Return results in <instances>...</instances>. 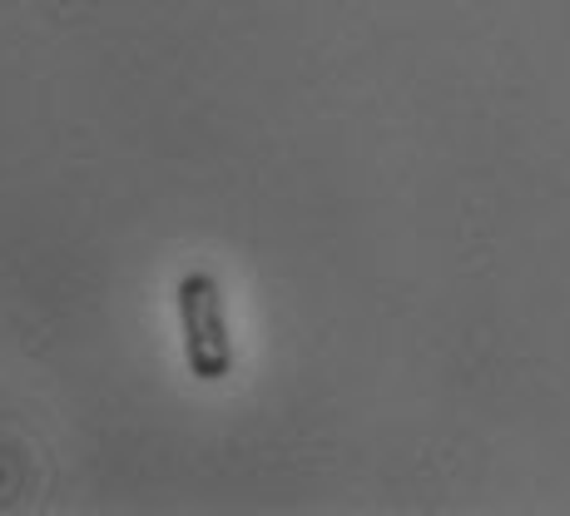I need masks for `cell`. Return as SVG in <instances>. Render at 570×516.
I'll use <instances>...</instances> for the list:
<instances>
[{"label":"cell","mask_w":570,"mask_h":516,"mask_svg":"<svg viewBox=\"0 0 570 516\" xmlns=\"http://www.w3.org/2000/svg\"><path fill=\"white\" fill-rule=\"evenodd\" d=\"M174 309H179V338L184 362L199 382H224L234 372V333H228L224 289L214 273L189 269L174 289Z\"/></svg>","instance_id":"cell-1"}]
</instances>
